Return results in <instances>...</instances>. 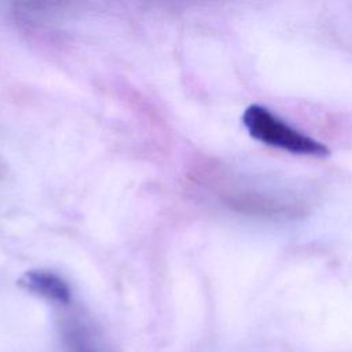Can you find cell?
Returning a JSON list of instances; mask_svg holds the SVG:
<instances>
[{"label": "cell", "instance_id": "3", "mask_svg": "<svg viewBox=\"0 0 352 352\" xmlns=\"http://www.w3.org/2000/svg\"><path fill=\"white\" fill-rule=\"evenodd\" d=\"M60 338L65 352H103L102 344L91 327L77 318L63 320Z\"/></svg>", "mask_w": 352, "mask_h": 352}, {"label": "cell", "instance_id": "1", "mask_svg": "<svg viewBox=\"0 0 352 352\" xmlns=\"http://www.w3.org/2000/svg\"><path fill=\"white\" fill-rule=\"evenodd\" d=\"M242 122L249 135L264 144L293 154L315 157L329 155V148L323 143L292 128L263 106H249L242 116Z\"/></svg>", "mask_w": 352, "mask_h": 352}, {"label": "cell", "instance_id": "2", "mask_svg": "<svg viewBox=\"0 0 352 352\" xmlns=\"http://www.w3.org/2000/svg\"><path fill=\"white\" fill-rule=\"evenodd\" d=\"M19 285L32 293L41 296L50 301L66 304L70 300V289L67 283L59 276L45 271H30L26 272Z\"/></svg>", "mask_w": 352, "mask_h": 352}]
</instances>
